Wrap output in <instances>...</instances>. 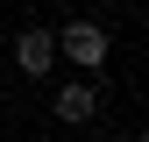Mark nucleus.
<instances>
[{
  "label": "nucleus",
  "mask_w": 149,
  "mask_h": 142,
  "mask_svg": "<svg viewBox=\"0 0 149 142\" xmlns=\"http://www.w3.org/2000/svg\"><path fill=\"white\" fill-rule=\"evenodd\" d=\"M57 57H71L78 71H107V29L100 22H64L57 29Z\"/></svg>",
  "instance_id": "f257e3e1"
},
{
  "label": "nucleus",
  "mask_w": 149,
  "mask_h": 142,
  "mask_svg": "<svg viewBox=\"0 0 149 142\" xmlns=\"http://www.w3.org/2000/svg\"><path fill=\"white\" fill-rule=\"evenodd\" d=\"M14 64H22L29 78H43V71L57 64V36H50V29H22V36H14Z\"/></svg>",
  "instance_id": "f03ea898"
},
{
  "label": "nucleus",
  "mask_w": 149,
  "mask_h": 142,
  "mask_svg": "<svg viewBox=\"0 0 149 142\" xmlns=\"http://www.w3.org/2000/svg\"><path fill=\"white\" fill-rule=\"evenodd\" d=\"M50 106H57V121H71V128H78V121L100 114V93H92L85 78H71V85H57V100H50Z\"/></svg>",
  "instance_id": "7ed1b4c3"
},
{
  "label": "nucleus",
  "mask_w": 149,
  "mask_h": 142,
  "mask_svg": "<svg viewBox=\"0 0 149 142\" xmlns=\"http://www.w3.org/2000/svg\"><path fill=\"white\" fill-rule=\"evenodd\" d=\"M135 142H142V135H135Z\"/></svg>",
  "instance_id": "20e7f679"
}]
</instances>
